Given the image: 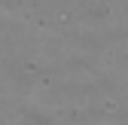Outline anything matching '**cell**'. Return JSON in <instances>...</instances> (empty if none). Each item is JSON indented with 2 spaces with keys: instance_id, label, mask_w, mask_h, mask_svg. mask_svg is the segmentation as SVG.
I'll use <instances>...</instances> for the list:
<instances>
[]
</instances>
